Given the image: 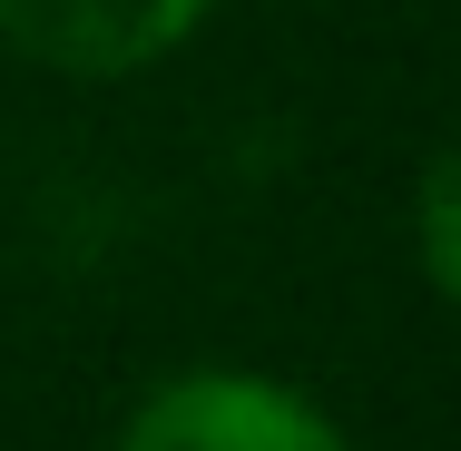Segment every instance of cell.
<instances>
[{
    "mask_svg": "<svg viewBox=\"0 0 461 451\" xmlns=\"http://www.w3.org/2000/svg\"><path fill=\"white\" fill-rule=\"evenodd\" d=\"M118 451H344L334 422L314 402H294L285 383L256 373H186L167 392L138 402V422L118 432Z\"/></svg>",
    "mask_w": 461,
    "mask_h": 451,
    "instance_id": "1",
    "label": "cell"
},
{
    "mask_svg": "<svg viewBox=\"0 0 461 451\" xmlns=\"http://www.w3.org/2000/svg\"><path fill=\"white\" fill-rule=\"evenodd\" d=\"M206 0H0V40L50 59V69H79V79H118V69H148L167 59L186 30H196Z\"/></svg>",
    "mask_w": 461,
    "mask_h": 451,
    "instance_id": "2",
    "label": "cell"
}]
</instances>
